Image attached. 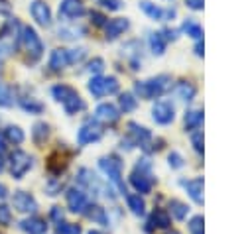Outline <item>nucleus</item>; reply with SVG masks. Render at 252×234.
I'll list each match as a JSON object with an SVG mask.
<instances>
[{
  "mask_svg": "<svg viewBox=\"0 0 252 234\" xmlns=\"http://www.w3.org/2000/svg\"><path fill=\"white\" fill-rule=\"evenodd\" d=\"M51 216H53V220H57V222L61 224V218H63V212L59 210V206H55V208L51 210Z\"/></svg>",
  "mask_w": 252,
  "mask_h": 234,
  "instance_id": "obj_44",
  "label": "nucleus"
},
{
  "mask_svg": "<svg viewBox=\"0 0 252 234\" xmlns=\"http://www.w3.org/2000/svg\"><path fill=\"white\" fill-rule=\"evenodd\" d=\"M102 67H104V61H102V59H98V57H96V59H93V61L89 63V71H91V73H100V71H102Z\"/></svg>",
  "mask_w": 252,
  "mask_h": 234,
  "instance_id": "obj_38",
  "label": "nucleus"
},
{
  "mask_svg": "<svg viewBox=\"0 0 252 234\" xmlns=\"http://www.w3.org/2000/svg\"><path fill=\"white\" fill-rule=\"evenodd\" d=\"M195 53H197V55H203V43H201V41L195 45Z\"/></svg>",
  "mask_w": 252,
  "mask_h": 234,
  "instance_id": "obj_46",
  "label": "nucleus"
},
{
  "mask_svg": "<svg viewBox=\"0 0 252 234\" xmlns=\"http://www.w3.org/2000/svg\"><path fill=\"white\" fill-rule=\"evenodd\" d=\"M191 234H203V216H193L189 222Z\"/></svg>",
  "mask_w": 252,
  "mask_h": 234,
  "instance_id": "obj_34",
  "label": "nucleus"
},
{
  "mask_svg": "<svg viewBox=\"0 0 252 234\" xmlns=\"http://www.w3.org/2000/svg\"><path fill=\"white\" fill-rule=\"evenodd\" d=\"M4 134H6L8 142H12V144H22L24 142V130L20 126H8Z\"/></svg>",
  "mask_w": 252,
  "mask_h": 234,
  "instance_id": "obj_28",
  "label": "nucleus"
},
{
  "mask_svg": "<svg viewBox=\"0 0 252 234\" xmlns=\"http://www.w3.org/2000/svg\"><path fill=\"white\" fill-rule=\"evenodd\" d=\"M169 85V77L165 75H159L156 79H150V81H142V83H136L134 90L140 98H154V96H159Z\"/></svg>",
  "mask_w": 252,
  "mask_h": 234,
  "instance_id": "obj_2",
  "label": "nucleus"
},
{
  "mask_svg": "<svg viewBox=\"0 0 252 234\" xmlns=\"http://www.w3.org/2000/svg\"><path fill=\"white\" fill-rule=\"evenodd\" d=\"M59 14L65 18H79L85 14V6L81 0H61L59 4Z\"/></svg>",
  "mask_w": 252,
  "mask_h": 234,
  "instance_id": "obj_14",
  "label": "nucleus"
},
{
  "mask_svg": "<svg viewBox=\"0 0 252 234\" xmlns=\"http://www.w3.org/2000/svg\"><path fill=\"white\" fill-rule=\"evenodd\" d=\"M59 234H81V226L79 224H71V222L59 224Z\"/></svg>",
  "mask_w": 252,
  "mask_h": 234,
  "instance_id": "obj_35",
  "label": "nucleus"
},
{
  "mask_svg": "<svg viewBox=\"0 0 252 234\" xmlns=\"http://www.w3.org/2000/svg\"><path fill=\"white\" fill-rule=\"evenodd\" d=\"M51 92H53V98L63 104L67 114H77V112L85 110V100L79 96V92L75 88H71L67 85H55L51 88Z\"/></svg>",
  "mask_w": 252,
  "mask_h": 234,
  "instance_id": "obj_1",
  "label": "nucleus"
},
{
  "mask_svg": "<svg viewBox=\"0 0 252 234\" xmlns=\"http://www.w3.org/2000/svg\"><path fill=\"white\" fill-rule=\"evenodd\" d=\"M91 18H94V24H96V26H102V24H104V16H100V14H96V12H93Z\"/></svg>",
  "mask_w": 252,
  "mask_h": 234,
  "instance_id": "obj_45",
  "label": "nucleus"
},
{
  "mask_svg": "<svg viewBox=\"0 0 252 234\" xmlns=\"http://www.w3.org/2000/svg\"><path fill=\"white\" fill-rule=\"evenodd\" d=\"M191 140H193L195 149H197V151H203V134H201V132H195Z\"/></svg>",
  "mask_w": 252,
  "mask_h": 234,
  "instance_id": "obj_40",
  "label": "nucleus"
},
{
  "mask_svg": "<svg viewBox=\"0 0 252 234\" xmlns=\"http://www.w3.org/2000/svg\"><path fill=\"white\" fill-rule=\"evenodd\" d=\"M100 169L108 175V179H110L122 193H126V191H124V183H122V163H120L116 157H102V159H100Z\"/></svg>",
  "mask_w": 252,
  "mask_h": 234,
  "instance_id": "obj_7",
  "label": "nucleus"
},
{
  "mask_svg": "<svg viewBox=\"0 0 252 234\" xmlns=\"http://www.w3.org/2000/svg\"><path fill=\"white\" fill-rule=\"evenodd\" d=\"M140 8H142L152 20H171V18L175 16L173 10H163V8H159V6H156V4H152V2H148V0L140 2Z\"/></svg>",
  "mask_w": 252,
  "mask_h": 234,
  "instance_id": "obj_13",
  "label": "nucleus"
},
{
  "mask_svg": "<svg viewBox=\"0 0 252 234\" xmlns=\"http://www.w3.org/2000/svg\"><path fill=\"white\" fill-rule=\"evenodd\" d=\"M4 149V142H2V136H0V151Z\"/></svg>",
  "mask_w": 252,
  "mask_h": 234,
  "instance_id": "obj_48",
  "label": "nucleus"
},
{
  "mask_svg": "<svg viewBox=\"0 0 252 234\" xmlns=\"http://www.w3.org/2000/svg\"><path fill=\"white\" fill-rule=\"evenodd\" d=\"M130 183L140 193H150L152 191V177H150V163H148V159H142L136 165V169L130 175Z\"/></svg>",
  "mask_w": 252,
  "mask_h": 234,
  "instance_id": "obj_3",
  "label": "nucleus"
},
{
  "mask_svg": "<svg viewBox=\"0 0 252 234\" xmlns=\"http://www.w3.org/2000/svg\"><path fill=\"white\" fill-rule=\"evenodd\" d=\"M93 210L89 212V218H93V220H96V222H100V224H104L106 222V214H104V208H100V206H91Z\"/></svg>",
  "mask_w": 252,
  "mask_h": 234,
  "instance_id": "obj_33",
  "label": "nucleus"
},
{
  "mask_svg": "<svg viewBox=\"0 0 252 234\" xmlns=\"http://www.w3.org/2000/svg\"><path fill=\"white\" fill-rule=\"evenodd\" d=\"M169 165H171V167H175V169H179V167L183 165L181 155H179V153H169Z\"/></svg>",
  "mask_w": 252,
  "mask_h": 234,
  "instance_id": "obj_41",
  "label": "nucleus"
},
{
  "mask_svg": "<svg viewBox=\"0 0 252 234\" xmlns=\"http://www.w3.org/2000/svg\"><path fill=\"white\" fill-rule=\"evenodd\" d=\"M167 234H179V232H167Z\"/></svg>",
  "mask_w": 252,
  "mask_h": 234,
  "instance_id": "obj_51",
  "label": "nucleus"
},
{
  "mask_svg": "<svg viewBox=\"0 0 252 234\" xmlns=\"http://www.w3.org/2000/svg\"><path fill=\"white\" fill-rule=\"evenodd\" d=\"M67 55H69V63H75L85 57V49H71V51H67Z\"/></svg>",
  "mask_w": 252,
  "mask_h": 234,
  "instance_id": "obj_37",
  "label": "nucleus"
},
{
  "mask_svg": "<svg viewBox=\"0 0 252 234\" xmlns=\"http://www.w3.org/2000/svg\"><path fill=\"white\" fill-rule=\"evenodd\" d=\"M89 90L93 96H104L118 90V81L114 77H94L89 83Z\"/></svg>",
  "mask_w": 252,
  "mask_h": 234,
  "instance_id": "obj_6",
  "label": "nucleus"
},
{
  "mask_svg": "<svg viewBox=\"0 0 252 234\" xmlns=\"http://www.w3.org/2000/svg\"><path fill=\"white\" fill-rule=\"evenodd\" d=\"M183 187L187 189L189 197H191L195 203H203V179H201V177L191 179V181H183Z\"/></svg>",
  "mask_w": 252,
  "mask_h": 234,
  "instance_id": "obj_19",
  "label": "nucleus"
},
{
  "mask_svg": "<svg viewBox=\"0 0 252 234\" xmlns=\"http://www.w3.org/2000/svg\"><path fill=\"white\" fill-rule=\"evenodd\" d=\"M136 98H134V94H130V92H124V94H120V108L124 110V112H132L134 108H136Z\"/></svg>",
  "mask_w": 252,
  "mask_h": 234,
  "instance_id": "obj_29",
  "label": "nucleus"
},
{
  "mask_svg": "<svg viewBox=\"0 0 252 234\" xmlns=\"http://www.w3.org/2000/svg\"><path fill=\"white\" fill-rule=\"evenodd\" d=\"M20 104H22V108H24L26 112H30V114H39V112L43 110V104L37 102L35 98H22Z\"/></svg>",
  "mask_w": 252,
  "mask_h": 234,
  "instance_id": "obj_27",
  "label": "nucleus"
},
{
  "mask_svg": "<svg viewBox=\"0 0 252 234\" xmlns=\"http://www.w3.org/2000/svg\"><path fill=\"white\" fill-rule=\"evenodd\" d=\"M128 128H130V134L134 136V140H136L140 146H144V144H146V142L152 138L150 130H148V128H144V126H138V124L130 122V124H128Z\"/></svg>",
  "mask_w": 252,
  "mask_h": 234,
  "instance_id": "obj_20",
  "label": "nucleus"
},
{
  "mask_svg": "<svg viewBox=\"0 0 252 234\" xmlns=\"http://www.w3.org/2000/svg\"><path fill=\"white\" fill-rule=\"evenodd\" d=\"M10 222H12V210L6 205H0V224L8 226Z\"/></svg>",
  "mask_w": 252,
  "mask_h": 234,
  "instance_id": "obj_36",
  "label": "nucleus"
},
{
  "mask_svg": "<svg viewBox=\"0 0 252 234\" xmlns=\"http://www.w3.org/2000/svg\"><path fill=\"white\" fill-rule=\"evenodd\" d=\"M173 112H175L173 104H169V102H156L154 108H152V116L158 124H169L175 116Z\"/></svg>",
  "mask_w": 252,
  "mask_h": 234,
  "instance_id": "obj_11",
  "label": "nucleus"
},
{
  "mask_svg": "<svg viewBox=\"0 0 252 234\" xmlns=\"http://www.w3.org/2000/svg\"><path fill=\"white\" fill-rule=\"evenodd\" d=\"M22 39H24V47H26L30 59L32 61H37L41 57V53H43V43H41L39 35L35 33V29L30 28V26H26L22 29Z\"/></svg>",
  "mask_w": 252,
  "mask_h": 234,
  "instance_id": "obj_4",
  "label": "nucleus"
},
{
  "mask_svg": "<svg viewBox=\"0 0 252 234\" xmlns=\"http://www.w3.org/2000/svg\"><path fill=\"white\" fill-rule=\"evenodd\" d=\"M98 4H102L108 10H120V6H122L120 0H98Z\"/></svg>",
  "mask_w": 252,
  "mask_h": 234,
  "instance_id": "obj_39",
  "label": "nucleus"
},
{
  "mask_svg": "<svg viewBox=\"0 0 252 234\" xmlns=\"http://www.w3.org/2000/svg\"><path fill=\"white\" fill-rule=\"evenodd\" d=\"M201 122H203V112H201V110H189V112L185 114V126H187L189 130L199 128Z\"/></svg>",
  "mask_w": 252,
  "mask_h": 234,
  "instance_id": "obj_24",
  "label": "nucleus"
},
{
  "mask_svg": "<svg viewBox=\"0 0 252 234\" xmlns=\"http://www.w3.org/2000/svg\"><path fill=\"white\" fill-rule=\"evenodd\" d=\"M4 169V161H2V157H0V171Z\"/></svg>",
  "mask_w": 252,
  "mask_h": 234,
  "instance_id": "obj_49",
  "label": "nucleus"
},
{
  "mask_svg": "<svg viewBox=\"0 0 252 234\" xmlns=\"http://www.w3.org/2000/svg\"><path fill=\"white\" fill-rule=\"evenodd\" d=\"M94 118L102 124H114L118 118H120V112L114 104L110 102H104V104H98L96 110H94Z\"/></svg>",
  "mask_w": 252,
  "mask_h": 234,
  "instance_id": "obj_10",
  "label": "nucleus"
},
{
  "mask_svg": "<svg viewBox=\"0 0 252 234\" xmlns=\"http://www.w3.org/2000/svg\"><path fill=\"white\" fill-rule=\"evenodd\" d=\"M150 47L156 55H161L165 51V37L163 33H152L150 35Z\"/></svg>",
  "mask_w": 252,
  "mask_h": 234,
  "instance_id": "obj_23",
  "label": "nucleus"
},
{
  "mask_svg": "<svg viewBox=\"0 0 252 234\" xmlns=\"http://www.w3.org/2000/svg\"><path fill=\"white\" fill-rule=\"evenodd\" d=\"M175 94H177L181 100L189 102V100L195 96V87H193L191 83H185V81H181V83H177V87H175Z\"/></svg>",
  "mask_w": 252,
  "mask_h": 234,
  "instance_id": "obj_21",
  "label": "nucleus"
},
{
  "mask_svg": "<svg viewBox=\"0 0 252 234\" xmlns=\"http://www.w3.org/2000/svg\"><path fill=\"white\" fill-rule=\"evenodd\" d=\"M128 20L126 18H114V20H110L108 24H106V37L108 39H114V37H118L122 31H126L128 29Z\"/></svg>",
  "mask_w": 252,
  "mask_h": 234,
  "instance_id": "obj_17",
  "label": "nucleus"
},
{
  "mask_svg": "<svg viewBox=\"0 0 252 234\" xmlns=\"http://www.w3.org/2000/svg\"><path fill=\"white\" fill-rule=\"evenodd\" d=\"M169 208H171V214L175 216V218H185L187 216V206L183 205V203H179V201H171L169 203Z\"/></svg>",
  "mask_w": 252,
  "mask_h": 234,
  "instance_id": "obj_31",
  "label": "nucleus"
},
{
  "mask_svg": "<svg viewBox=\"0 0 252 234\" xmlns=\"http://www.w3.org/2000/svg\"><path fill=\"white\" fill-rule=\"evenodd\" d=\"M152 224L158 226V228H165V226H169V216H167V212H163V210H156V212L152 214Z\"/></svg>",
  "mask_w": 252,
  "mask_h": 234,
  "instance_id": "obj_30",
  "label": "nucleus"
},
{
  "mask_svg": "<svg viewBox=\"0 0 252 234\" xmlns=\"http://www.w3.org/2000/svg\"><path fill=\"white\" fill-rule=\"evenodd\" d=\"M185 4L193 10H201L203 8V0H185Z\"/></svg>",
  "mask_w": 252,
  "mask_h": 234,
  "instance_id": "obj_42",
  "label": "nucleus"
},
{
  "mask_svg": "<svg viewBox=\"0 0 252 234\" xmlns=\"http://www.w3.org/2000/svg\"><path fill=\"white\" fill-rule=\"evenodd\" d=\"M98 138H100V128H98L96 124H85V126L79 130V134H77V142H79L81 146L93 144V142H96Z\"/></svg>",
  "mask_w": 252,
  "mask_h": 234,
  "instance_id": "obj_15",
  "label": "nucleus"
},
{
  "mask_svg": "<svg viewBox=\"0 0 252 234\" xmlns=\"http://www.w3.org/2000/svg\"><path fill=\"white\" fill-rule=\"evenodd\" d=\"M20 228L26 232V234H43L47 230V224L45 220L37 218V216H32V218H26L20 222Z\"/></svg>",
  "mask_w": 252,
  "mask_h": 234,
  "instance_id": "obj_16",
  "label": "nucleus"
},
{
  "mask_svg": "<svg viewBox=\"0 0 252 234\" xmlns=\"http://www.w3.org/2000/svg\"><path fill=\"white\" fill-rule=\"evenodd\" d=\"M126 203H128V206L132 208L134 214H142L144 208H146V205H144L140 195H126Z\"/></svg>",
  "mask_w": 252,
  "mask_h": 234,
  "instance_id": "obj_26",
  "label": "nucleus"
},
{
  "mask_svg": "<svg viewBox=\"0 0 252 234\" xmlns=\"http://www.w3.org/2000/svg\"><path fill=\"white\" fill-rule=\"evenodd\" d=\"M89 234H100V232H96V230H91V232H89Z\"/></svg>",
  "mask_w": 252,
  "mask_h": 234,
  "instance_id": "obj_50",
  "label": "nucleus"
},
{
  "mask_svg": "<svg viewBox=\"0 0 252 234\" xmlns=\"http://www.w3.org/2000/svg\"><path fill=\"white\" fill-rule=\"evenodd\" d=\"M67 206L73 210V212H85V208H89V201H87V195L79 189H71L67 193Z\"/></svg>",
  "mask_w": 252,
  "mask_h": 234,
  "instance_id": "obj_12",
  "label": "nucleus"
},
{
  "mask_svg": "<svg viewBox=\"0 0 252 234\" xmlns=\"http://www.w3.org/2000/svg\"><path fill=\"white\" fill-rule=\"evenodd\" d=\"M30 12H32L33 20H35L39 26L47 28V26L51 24V10H49V6H47L43 0H35V2H32Z\"/></svg>",
  "mask_w": 252,
  "mask_h": 234,
  "instance_id": "obj_9",
  "label": "nucleus"
},
{
  "mask_svg": "<svg viewBox=\"0 0 252 234\" xmlns=\"http://www.w3.org/2000/svg\"><path fill=\"white\" fill-rule=\"evenodd\" d=\"M12 205H14V208L20 210V212H35V210H37L35 199H33L30 193H26V191H16L14 197H12Z\"/></svg>",
  "mask_w": 252,
  "mask_h": 234,
  "instance_id": "obj_8",
  "label": "nucleus"
},
{
  "mask_svg": "<svg viewBox=\"0 0 252 234\" xmlns=\"http://www.w3.org/2000/svg\"><path fill=\"white\" fill-rule=\"evenodd\" d=\"M183 31H185L187 35L195 37V39H201V37H203L201 26H199L197 22H193V20H185V22H183Z\"/></svg>",
  "mask_w": 252,
  "mask_h": 234,
  "instance_id": "obj_25",
  "label": "nucleus"
},
{
  "mask_svg": "<svg viewBox=\"0 0 252 234\" xmlns=\"http://www.w3.org/2000/svg\"><path fill=\"white\" fill-rule=\"evenodd\" d=\"M69 65V55H67V49H53L51 51V57H49V67L53 71H61Z\"/></svg>",
  "mask_w": 252,
  "mask_h": 234,
  "instance_id": "obj_18",
  "label": "nucleus"
},
{
  "mask_svg": "<svg viewBox=\"0 0 252 234\" xmlns=\"http://www.w3.org/2000/svg\"><path fill=\"white\" fill-rule=\"evenodd\" d=\"M47 136H49V126H47L45 122H37V124L33 126V130H32V138H33V142H35L37 146H41V144L45 142Z\"/></svg>",
  "mask_w": 252,
  "mask_h": 234,
  "instance_id": "obj_22",
  "label": "nucleus"
},
{
  "mask_svg": "<svg viewBox=\"0 0 252 234\" xmlns=\"http://www.w3.org/2000/svg\"><path fill=\"white\" fill-rule=\"evenodd\" d=\"M12 102H14V98H12L10 88L0 85V106H12Z\"/></svg>",
  "mask_w": 252,
  "mask_h": 234,
  "instance_id": "obj_32",
  "label": "nucleus"
},
{
  "mask_svg": "<svg viewBox=\"0 0 252 234\" xmlns=\"http://www.w3.org/2000/svg\"><path fill=\"white\" fill-rule=\"evenodd\" d=\"M4 197H6V187L0 183V199H4Z\"/></svg>",
  "mask_w": 252,
  "mask_h": 234,
  "instance_id": "obj_47",
  "label": "nucleus"
},
{
  "mask_svg": "<svg viewBox=\"0 0 252 234\" xmlns=\"http://www.w3.org/2000/svg\"><path fill=\"white\" fill-rule=\"evenodd\" d=\"M30 167H32V157L26 151H22V149L12 151V155H10V173H12L14 179H22L30 171Z\"/></svg>",
  "mask_w": 252,
  "mask_h": 234,
  "instance_id": "obj_5",
  "label": "nucleus"
},
{
  "mask_svg": "<svg viewBox=\"0 0 252 234\" xmlns=\"http://www.w3.org/2000/svg\"><path fill=\"white\" fill-rule=\"evenodd\" d=\"M10 10H12L10 2L8 0H0V14H10Z\"/></svg>",
  "mask_w": 252,
  "mask_h": 234,
  "instance_id": "obj_43",
  "label": "nucleus"
}]
</instances>
